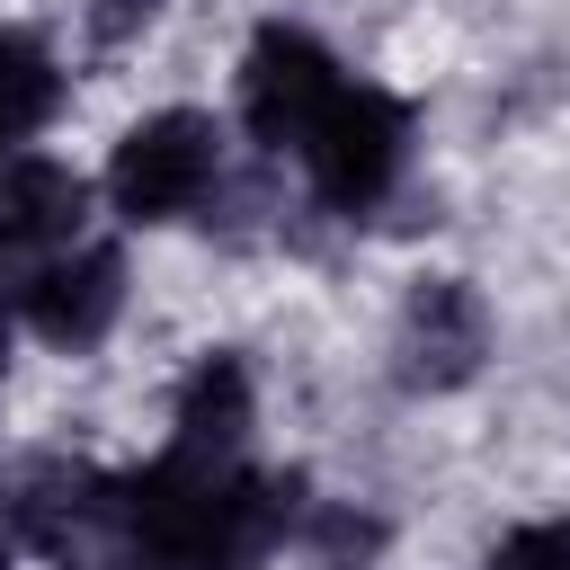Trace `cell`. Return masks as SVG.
Instances as JSON below:
<instances>
[{
    "label": "cell",
    "instance_id": "obj_4",
    "mask_svg": "<svg viewBox=\"0 0 570 570\" xmlns=\"http://www.w3.org/2000/svg\"><path fill=\"white\" fill-rule=\"evenodd\" d=\"M338 89H347V71L330 62L321 36H303V27H258V45H249V62H240V116H249L258 142L303 151L312 125L338 107Z\"/></svg>",
    "mask_w": 570,
    "mask_h": 570
},
{
    "label": "cell",
    "instance_id": "obj_9",
    "mask_svg": "<svg viewBox=\"0 0 570 570\" xmlns=\"http://www.w3.org/2000/svg\"><path fill=\"white\" fill-rule=\"evenodd\" d=\"M53 116V62L36 36H0V160Z\"/></svg>",
    "mask_w": 570,
    "mask_h": 570
},
{
    "label": "cell",
    "instance_id": "obj_12",
    "mask_svg": "<svg viewBox=\"0 0 570 570\" xmlns=\"http://www.w3.org/2000/svg\"><path fill=\"white\" fill-rule=\"evenodd\" d=\"M160 18V0H89V36L98 45H125V36H142Z\"/></svg>",
    "mask_w": 570,
    "mask_h": 570
},
{
    "label": "cell",
    "instance_id": "obj_7",
    "mask_svg": "<svg viewBox=\"0 0 570 570\" xmlns=\"http://www.w3.org/2000/svg\"><path fill=\"white\" fill-rule=\"evenodd\" d=\"M80 205H89V187L62 160H45V151L9 160L0 169V258H53V249H71L80 240Z\"/></svg>",
    "mask_w": 570,
    "mask_h": 570
},
{
    "label": "cell",
    "instance_id": "obj_10",
    "mask_svg": "<svg viewBox=\"0 0 570 570\" xmlns=\"http://www.w3.org/2000/svg\"><path fill=\"white\" fill-rule=\"evenodd\" d=\"M312 552H321V570H365V561L383 552V525H374V517H347V508H330V517L312 525Z\"/></svg>",
    "mask_w": 570,
    "mask_h": 570
},
{
    "label": "cell",
    "instance_id": "obj_8",
    "mask_svg": "<svg viewBox=\"0 0 570 570\" xmlns=\"http://www.w3.org/2000/svg\"><path fill=\"white\" fill-rule=\"evenodd\" d=\"M240 436H249V374H240V356H205L178 392V445L232 454Z\"/></svg>",
    "mask_w": 570,
    "mask_h": 570
},
{
    "label": "cell",
    "instance_id": "obj_6",
    "mask_svg": "<svg viewBox=\"0 0 570 570\" xmlns=\"http://www.w3.org/2000/svg\"><path fill=\"white\" fill-rule=\"evenodd\" d=\"M481 347H490V312H481V294H472L463 276H428V285L410 294V312H401L410 383L445 392V383H463V374L481 365Z\"/></svg>",
    "mask_w": 570,
    "mask_h": 570
},
{
    "label": "cell",
    "instance_id": "obj_5",
    "mask_svg": "<svg viewBox=\"0 0 570 570\" xmlns=\"http://www.w3.org/2000/svg\"><path fill=\"white\" fill-rule=\"evenodd\" d=\"M116 312H125V258L116 249H53L27 276V321L53 347H98Z\"/></svg>",
    "mask_w": 570,
    "mask_h": 570
},
{
    "label": "cell",
    "instance_id": "obj_2",
    "mask_svg": "<svg viewBox=\"0 0 570 570\" xmlns=\"http://www.w3.org/2000/svg\"><path fill=\"white\" fill-rule=\"evenodd\" d=\"M401 160H410V107H401L392 89H365V80H347L338 107H330V116L312 125V142H303V169H312L321 205H338V214L383 205L392 178H401Z\"/></svg>",
    "mask_w": 570,
    "mask_h": 570
},
{
    "label": "cell",
    "instance_id": "obj_1",
    "mask_svg": "<svg viewBox=\"0 0 570 570\" xmlns=\"http://www.w3.org/2000/svg\"><path fill=\"white\" fill-rule=\"evenodd\" d=\"M116 525H125V543H134L142 570H249L276 543L285 499L258 472H240L232 454L178 445L142 481L116 490Z\"/></svg>",
    "mask_w": 570,
    "mask_h": 570
},
{
    "label": "cell",
    "instance_id": "obj_11",
    "mask_svg": "<svg viewBox=\"0 0 570 570\" xmlns=\"http://www.w3.org/2000/svg\"><path fill=\"white\" fill-rule=\"evenodd\" d=\"M490 570H570V525H525L490 552Z\"/></svg>",
    "mask_w": 570,
    "mask_h": 570
},
{
    "label": "cell",
    "instance_id": "obj_3",
    "mask_svg": "<svg viewBox=\"0 0 570 570\" xmlns=\"http://www.w3.org/2000/svg\"><path fill=\"white\" fill-rule=\"evenodd\" d=\"M214 178H223V151H214V125L196 107L142 116L107 160V196H116L125 223H178L214 196Z\"/></svg>",
    "mask_w": 570,
    "mask_h": 570
},
{
    "label": "cell",
    "instance_id": "obj_13",
    "mask_svg": "<svg viewBox=\"0 0 570 570\" xmlns=\"http://www.w3.org/2000/svg\"><path fill=\"white\" fill-rule=\"evenodd\" d=\"M0 356H9V312H0Z\"/></svg>",
    "mask_w": 570,
    "mask_h": 570
}]
</instances>
